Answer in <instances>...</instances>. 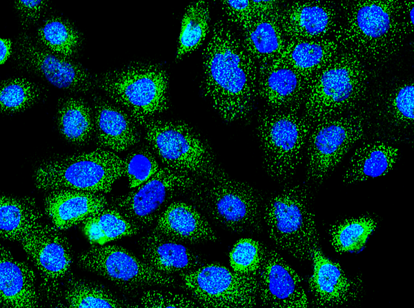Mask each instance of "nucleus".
I'll return each mask as SVG.
<instances>
[{
    "instance_id": "obj_42",
    "label": "nucleus",
    "mask_w": 414,
    "mask_h": 308,
    "mask_svg": "<svg viewBox=\"0 0 414 308\" xmlns=\"http://www.w3.org/2000/svg\"><path fill=\"white\" fill-rule=\"evenodd\" d=\"M414 3L402 1L401 9V19L405 33L407 36L413 31Z\"/></svg>"
},
{
    "instance_id": "obj_29",
    "label": "nucleus",
    "mask_w": 414,
    "mask_h": 308,
    "mask_svg": "<svg viewBox=\"0 0 414 308\" xmlns=\"http://www.w3.org/2000/svg\"><path fill=\"white\" fill-rule=\"evenodd\" d=\"M41 221L43 214L34 198L6 195L0 197V234L3 240L19 242Z\"/></svg>"
},
{
    "instance_id": "obj_13",
    "label": "nucleus",
    "mask_w": 414,
    "mask_h": 308,
    "mask_svg": "<svg viewBox=\"0 0 414 308\" xmlns=\"http://www.w3.org/2000/svg\"><path fill=\"white\" fill-rule=\"evenodd\" d=\"M77 264L125 291L155 285L164 287L175 285V279L172 276L156 271L142 259L117 245L95 244L77 256Z\"/></svg>"
},
{
    "instance_id": "obj_35",
    "label": "nucleus",
    "mask_w": 414,
    "mask_h": 308,
    "mask_svg": "<svg viewBox=\"0 0 414 308\" xmlns=\"http://www.w3.org/2000/svg\"><path fill=\"white\" fill-rule=\"evenodd\" d=\"M380 116L388 124L399 129L413 126L414 119V84L404 81L393 86L384 97Z\"/></svg>"
},
{
    "instance_id": "obj_38",
    "label": "nucleus",
    "mask_w": 414,
    "mask_h": 308,
    "mask_svg": "<svg viewBox=\"0 0 414 308\" xmlns=\"http://www.w3.org/2000/svg\"><path fill=\"white\" fill-rule=\"evenodd\" d=\"M124 160L130 189L145 183L164 167L148 145L132 151Z\"/></svg>"
},
{
    "instance_id": "obj_41",
    "label": "nucleus",
    "mask_w": 414,
    "mask_h": 308,
    "mask_svg": "<svg viewBox=\"0 0 414 308\" xmlns=\"http://www.w3.org/2000/svg\"><path fill=\"white\" fill-rule=\"evenodd\" d=\"M14 7L23 26L28 27L37 23L48 8V1L16 0Z\"/></svg>"
},
{
    "instance_id": "obj_3",
    "label": "nucleus",
    "mask_w": 414,
    "mask_h": 308,
    "mask_svg": "<svg viewBox=\"0 0 414 308\" xmlns=\"http://www.w3.org/2000/svg\"><path fill=\"white\" fill-rule=\"evenodd\" d=\"M369 80L366 65L342 49L308 84L302 109L306 121L313 126L355 111L367 97Z\"/></svg>"
},
{
    "instance_id": "obj_9",
    "label": "nucleus",
    "mask_w": 414,
    "mask_h": 308,
    "mask_svg": "<svg viewBox=\"0 0 414 308\" xmlns=\"http://www.w3.org/2000/svg\"><path fill=\"white\" fill-rule=\"evenodd\" d=\"M143 127L147 145L163 166L198 178L220 168L210 146L187 122L157 117Z\"/></svg>"
},
{
    "instance_id": "obj_25",
    "label": "nucleus",
    "mask_w": 414,
    "mask_h": 308,
    "mask_svg": "<svg viewBox=\"0 0 414 308\" xmlns=\"http://www.w3.org/2000/svg\"><path fill=\"white\" fill-rule=\"evenodd\" d=\"M281 9L262 15L240 28L244 45L258 66L275 59L286 44L279 21Z\"/></svg>"
},
{
    "instance_id": "obj_23",
    "label": "nucleus",
    "mask_w": 414,
    "mask_h": 308,
    "mask_svg": "<svg viewBox=\"0 0 414 308\" xmlns=\"http://www.w3.org/2000/svg\"><path fill=\"white\" fill-rule=\"evenodd\" d=\"M154 230L179 242H215L217 235L207 219L189 203L173 201L161 211Z\"/></svg>"
},
{
    "instance_id": "obj_14",
    "label": "nucleus",
    "mask_w": 414,
    "mask_h": 308,
    "mask_svg": "<svg viewBox=\"0 0 414 308\" xmlns=\"http://www.w3.org/2000/svg\"><path fill=\"white\" fill-rule=\"evenodd\" d=\"M197 178L164 166L145 183L112 199L110 205L143 229L155 223L169 202L186 193Z\"/></svg>"
},
{
    "instance_id": "obj_27",
    "label": "nucleus",
    "mask_w": 414,
    "mask_h": 308,
    "mask_svg": "<svg viewBox=\"0 0 414 308\" xmlns=\"http://www.w3.org/2000/svg\"><path fill=\"white\" fill-rule=\"evenodd\" d=\"M399 149L382 141L364 142L354 151L342 175L346 184L384 176L396 164Z\"/></svg>"
},
{
    "instance_id": "obj_26",
    "label": "nucleus",
    "mask_w": 414,
    "mask_h": 308,
    "mask_svg": "<svg viewBox=\"0 0 414 308\" xmlns=\"http://www.w3.org/2000/svg\"><path fill=\"white\" fill-rule=\"evenodd\" d=\"M333 38L287 41L279 55L273 60L297 71L308 84L315 75L340 51Z\"/></svg>"
},
{
    "instance_id": "obj_40",
    "label": "nucleus",
    "mask_w": 414,
    "mask_h": 308,
    "mask_svg": "<svg viewBox=\"0 0 414 308\" xmlns=\"http://www.w3.org/2000/svg\"><path fill=\"white\" fill-rule=\"evenodd\" d=\"M140 307H199L193 298L184 294L158 289L144 291L139 299Z\"/></svg>"
},
{
    "instance_id": "obj_30",
    "label": "nucleus",
    "mask_w": 414,
    "mask_h": 308,
    "mask_svg": "<svg viewBox=\"0 0 414 308\" xmlns=\"http://www.w3.org/2000/svg\"><path fill=\"white\" fill-rule=\"evenodd\" d=\"M83 227L87 238L97 245L137 235L142 229L110 204L86 220Z\"/></svg>"
},
{
    "instance_id": "obj_18",
    "label": "nucleus",
    "mask_w": 414,
    "mask_h": 308,
    "mask_svg": "<svg viewBox=\"0 0 414 308\" xmlns=\"http://www.w3.org/2000/svg\"><path fill=\"white\" fill-rule=\"evenodd\" d=\"M313 273L309 290L317 307H338L355 301L362 291V280L350 278L340 265L327 258L319 247L311 252Z\"/></svg>"
},
{
    "instance_id": "obj_19",
    "label": "nucleus",
    "mask_w": 414,
    "mask_h": 308,
    "mask_svg": "<svg viewBox=\"0 0 414 308\" xmlns=\"http://www.w3.org/2000/svg\"><path fill=\"white\" fill-rule=\"evenodd\" d=\"M307 93V83L291 67L273 61L258 66L257 94L266 108L301 112Z\"/></svg>"
},
{
    "instance_id": "obj_15",
    "label": "nucleus",
    "mask_w": 414,
    "mask_h": 308,
    "mask_svg": "<svg viewBox=\"0 0 414 308\" xmlns=\"http://www.w3.org/2000/svg\"><path fill=\"white\" fill-rule=\"evenodd\" d=\"M16 55L20 65L58 88L86 93L96 86V80L80 64L42 48L26 32L18 37Z\"/></svg>"
},
{
    "instance_id": "obj_36",
    "label": "nucleus",
    "mask_w": 414,
    "mask_h": 308,
    "mask_svg": "<svg viewBox=\"0 0 414 308\" xmlns=\"http://www.w3.org/2000/svg\"><path fill=\"white\" fill-rule=\"evenodd\" d=\"M41 89L24 77H10L0 84L1 112L5 115L21 113L34 106L41 98Z\"/></svg>"
},
{
    "instance_id": "obj_17",
    "label": "nucleus",
    "mask_w": 414,
    "mask_h": 308,
    "mask_svg": "<svg viewBox=\"0 0 414 308\" xmlns=\"http://www.w3.org/2000/svg\"><path fill=\"white\" fill-rule=\"evenodd\" d=\"M337 6L333 1H299L282 7L279 21L287 41L332 37L339 24Z\"/></svg>"
},
{
    "instance_id": "obj_39",
    "label": "nucleus",
    "mask_w": 414,
    "mask_h": 308,
    "mask_svg": "<svg viewBox=\"0 0 414 308\" xmlns=\"http://www.w3.org/2000/svg\"><path fill=\"white\" fill-rule=\"evenodd\" d=\"M279 1H221V6L229 23L241 28L254 19L281 8Z\"/></svg>"
},
{
    "instance_id": "obj_20",
    "label": "nucleus",
    "mask_w": 414,
    "mask_h": 308,
    "mask_svg": "<svg viewBox=\"0 0 414 308\" xmlns=\"http://www.w3.org/2000/svg\"><path fill=\"white\" fill-rule=\"evenodd\" d=\"M95 135L99 148L116 153L128 150L140 139L137 124L121 106L107 97L92 96Z\"/></svg>"
},
{
    "instance_id": "obj_16",
    "label": "nucleus",
    "mask_w": 414,
    "mask_h": 308,
    "mask_svg": "<svg viewBox=\"0 0 414 308\" xmlns=\"http://www.w3.org/2000/svg\"><path fill=\"white\" fill-rule=\"evenodd\" d=\"M258 300L264 307L306 308L310 306L302 279L275 249L266 247L258 278Z\"/></svg>"
},
{
    "instance_id": "obj_37",
    "label": "nucleus",
    "mask_w": 414,
    "mask_h": 308,
    "mask_svg": "<svg viewBox=\"0 0 414 308\" xmlns=\"http://www.w3.org/2000/svg\"><path fill=\"white\" fill-rule=\"evenodd\" d=\"M266 247L250 238L238 240L229 253V263L236 273L259 278Z\"/></svg>"
},
{
    "instance_id": "obj_22",
    "label": "nucleus",
    "mask_w": 414,
    "mask_h": 308,
    "mask_svg": "<svg viewBox=\"0 0 414 308\" xmlns=\"http://www.w3.org/2000/svg\"><path fill=\"white\" fill-rule=\"evenodd\" d=\"M0 303L2 308L39 307L36 276L26 262L16 260L8 249L1 244Z\"/></svg>"
},
{
    "instance_id": "obj_31",
    "label": "nucleus",
    "mask_w": 414,
    "mask_h": 308,
    "mask_svg": "<svg viewBox=\"0 0 414 308\" xmlns=\"http://www.w3.org/2000/svg\"><path fill=\"white\" fill-rule=\"evenodd\" d=\"M210 5L206 1L190 3L185 9L181 23L175 60L180 61L197 50L210 32Z\"/></svg>"
},
{
    "instance_id": "obj_43",
    "label": "nucleus",
    "mask_w": 414,
    "mask_h": 308,
    "mask_svg": "<svg viewBox=\"0 0 414 308\" xmlns=\"http://www.w3.org/2000/svg\"><path fill=\"white\" fill-rule=\"evenodd\" d=\"M1 64H5L12 55V42L9 39H0Z\"/></svg>"
},
{
    "instance_id": "obj_11",
    "label": "nucleus",
    "mask_w": 414,
    "mask_h": 308,
    "mask_svg": "<svg viewBox=\"0 0 414 308\" xmlns=\"http://www.w3.org/2000/svg\"><path fill=\"white\" fill-rule=\"evenodd\" d=\"M41 278V293L50 307H63V281L68 278L72 250L67 237L41 221L19 242Z\"/></svg>"
},
{
    "instance_id": "obj_1",
    "label": "nucleus",
    "mask_w": 414,
    "mask_h": 308,
    "mask_svg": "<svg viewBox=\"0 0 414 308\" xmlns=\"http://www.w3.org/2000/svg\"><path fill=\"white\" fill-rule=\"evenodd\" d=\"M201 86L206 97L227 122L246 119L257 97L258 65L230 23L218 19L202 50Z\"/></svg>"
},
{
    "instance_id": "obj_6",
    "label": "nucleus",
    "mask_w": 414,
    "mask_h": 308,
    "mask_svg": "<svg viewBox=\"0 0 414 308\" xmlns=\"http://www.w3.org/2000/svg\"><path fill=\"white\" fill-rule=\"evenodd\" d=\"M262 216L278 249L301 261L310 260L319 235L306 185L288 184L273 194L263 206Z\"/></svg>"
},
{
    "instance_id": "obj_4",
    "label": "nucleus",
    "mask_w": 414,
    "mask_h": 308,
    "mask_svg": "<svg viewBox=\"0 0 414 308\" xmlns=\"http://www.w3.org/2000/svg\"><path fill=\"white\" fill-rule=\"evenodd\" d=\"M96 82L137 125L143 126L169 108V77L159 64L132 61L101 73Z\"/></svg>"
},
{
    "instance_id": "obj_10",
    "label": "nucleus",
    "mask_w": 414,
    "mask_h": 308,
    "mask_svg": "<svg viewBox=\"0 0 414 308\" xmlns=\"http://www.w3.org/2000/svg\"><path fill=\"white\" fill-rule=\"evenodd\" d=\"M364 109L321 121L310 127L305 149L306 180L320 184L364 135Z\"/></svg>"
},
{
    "instance_id": "obj_7",
    "label": "nucleus",
    "mask_w": 414,
    "mask_h": 308,
    "mask_svg": "<svg viewBox=\"0 0 414 308\" xmlns=\"http://www.w3.org/2000/svg\"><path fill=\"white\" fill-rule=\"evenodd\" d=\"M125 176V162L116 153L98 148L89 152L43 160L36 168L37 189H60L108 193L115 182Z\"/></svg>"
},
{
    "instance_id": "obj_8",
    "label": "nucleus",
    "mask_w": 414,
    "mask_h": 308,
    "mask_svg": "<svg viewBox=\"0 0 414 308\" xmlns=\"http://www.w3.org/2000/svg\"><path fill=\"white\" fill-rule=\"evenodd\" d=\"M311 126L302 113L265 108L258 112L256 131L266 173L280 183L291 179L305 155Z\"/></svg>"
},
{
    "instance_id": "obj_2",
    "label": "nucleus",
    "mask_w": 414,
    "mask_h": 308,
    "mask_svg": "<svg viewBox=\"0 0 414 308\" xmlns=\"http://www.w3.org/2000/svg\"><path fill=\"white\" fill-rule=\"evenodd\" d=\"M402 6L397 0L341 1L339 24L332 38L365 65H382L402 49L407 37Z\"/></svg>"
},
{
    "instance_id": "obj_24",
    "label": "nucleus",
    "mask_w": 414,
    "mask_h": 308,
    "mask_svg": "<svg viewBox=\"0 0 414 308\" xmlns=\"http://www.w3.org/2000/svg\"><path fill=\"white\" fill-rule=\"evenodd\" d=\"M138 245L141 259L161 273L180 275L199 266L193 252L153 229L139 239Z\"/></svg>"
},
{
    "instance_id": "obj_28",
    "label": "nucleus",
    "mask_w": 414,
    "mask_h": 308,
    "mask_svg": "<svg viewBox=\"0 0 414 308\" xmlns=\"http://www.w3.org/2000/svg\"><path fill=\"white\" fill-rule=\"evenodd\" d=\"M56 121L61 136L70 144L83 146L95 135L92 107L81 97H68L59 101Z\"/></svg>"
},
{
    "instance_id": "obj_12",
    "label": "nucleus",
    "mask_w": 414,
    "mask_h": 308,
    "mask_svg": "<svg viewBox=\"0 0 414 308\" xmlns=\"http://www.w3.org/2000/svg\"><path fill=\"white\" fill-rule=\"evenodd\" d=\"M182 287L203 307L246 308L257 305L258 278L209 264L179 275Z\"/></svg>"
},
{
    "instance_id": "obj_5",
    "label": "nucleus",
    "mask_w": 414,
    "mask_h": 308,
    "mask_svg": "<svg viewBox=\"0 0 414 308\" xmlns=\"http://www.w3.org/2000/svg\"><path fill=\"white\" fill-rule=\"evenodd\" d=\"M186 193L197 207L228 230L261 231L264 205L260 193L221 167L212 175L197 178Z\"/></svg>"
},
{
    "instance_id": "obj_34",
    "label": "nucleus",
    "mask_w": 414,
    "mask_h": 308,
    "mask_svg": "<svg viewBox=\"0 0 414 308\" xmlns=\"http://www.w3.org/2000/svg\"><path fill=\"white\" fill-rule=\"evenodd\" d=\"M377 224L375 218L368 215L336 222L328 230L331 244L339 253L360 250Z\"/></svg>"
},
{
    "instance_id": "obj_33",
    "label": "nucleus",
    "mask_w": 414,
    "mask_h": 308,
    "mask_svg": "<svg viewBox=\"0 0 414 308\" xmlns=\"http://www.w3.org/2000/svg\"><path fill=\"white\" fill-rule=\"evenodd\" d=\"M63 298L67 307H132L97 282L70 277L63 288Z\"/></svg>"
},
{
    "instance_id": "obj_21",
    "label": "nucleus",
    "mask_w": 414,
    "mask_h": 308,
    "mask_svg": "<svg viewBox=\"0 0 414 308\" xmlns=\"http://www.w3.org/2000/svg\"><path fill=\"white\" fill-rule=\"evenodd\" d=\"M108 205L105 194L60 189L48 191L44 213L60 231L83 223Z\"/></svg>"
},
{
    "instance_id": "obj_32",
    "label": "nucleus",
    "mask_w": 414,
    "mask_h": 308,
    "mask_svg": "<svg viewBox=\"0 0 414 308\" xmlns=\"http://www.w3.org/2000/svg\"><path fill=\"white\" fill-rule=\"evenodd\" d=\"M39 45L50 52L70 59L82 41L80 32L68 19L59 16L46 19L37 30Z\"/></svg>"
}]
</instances>
